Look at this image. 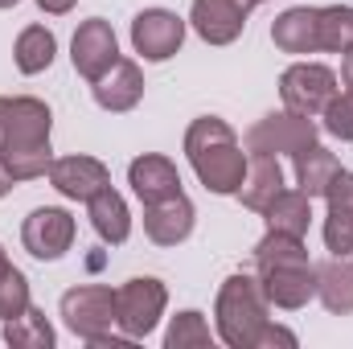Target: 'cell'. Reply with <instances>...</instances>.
Listing matches in <instances>:
<instances>
[{"instance_id": "obj_18", "label": "cell", "mask_w": 353, "mask_h": 349, "mask_svg": "<svg viewBox=\"0 0 353 349\" xmlns=\"http://www.w3.org/2000/svg\"><path fill=\"white\" fill-rule=\"evenodd\" d=\"M283 169H279V157H267V152H247V177H243V189L234 193L247 210L263 214L267 206L283 193Z\"/></svg>"}, {"instance_id": "obj_5", "label": "cell", "mask_w": 353, "mask_h": 349, "mask_svg": "<svg viewBox=\"0 0 353 349\" xmlns=\"http://www.w3.org/2000/svg\"><path fill=\"white\" fill-rule=\"evenodd\" d=\"M58 312L66 321V329L83 341H94L103 333H111V325H119V308H115V292L107 283H83V288H70L62 292L58 300Z\"/></svg>"}, {"instance_id": "obj_1", "label": "cell", "mask_w": 353, "mask_h": 349, "mask_svg": "<svg viewBox=\"0 0 353 349\" xmlns=\"http://www.w3.org/2000/svg\"><path fill=\"white\" fill-rule=\"evenodd\" d=\"M50 132H54V111L41 99H33V94L8 99L4 136H0V165L8 169L17 185L50 173V165H54Z\"/></svg>"}, {"instance_id": "obj_24", "label": "cell", "mask_w": 353, "mask_h": 349, "mask_svg": "<svg viewBox=\"0 0 353 349\" xmlns=\"http://www.w3.org/2000/svg\"><path fill=\"white\" fill-rule=\"evenodd\" d=\"M54 325L46 321V312L41 308H25V312H17L12 321H4V346L12 349H54Z\"/></svg>"}, {"instance_id": "obj_3", "label": "cell", "mask_w": 353, "mask_h": 349, "mask_svg": "<svg viewBox=\"0 0 353 349\" xmlns=\"http://www.w3.org/2000/svg\"><path fill=\"white\" fill-rule=\"evenodd\" d=\"M267 296L259 288V275L251 271H234L222 279L218 300H214V317H218V337L230 349H259V333L267 329Z\"/></svg>"}, {"instance_id": "obj_10", "label": "cell", "mask_w": 353, "mask_h": 349, "mask_svg": "<svg viewBox=\"0 0 353 349\" xmlns=\"http://www.w3.org/2000/svg\"><path fill=\"white\" fill-rule=\"evenodd\" d=\"M263 0H193L189 8V25L205 46H230L243 37L247 17L259 8Z\"/></svg>"}, {"instance_id": "obj_31", "label": "cell", "mask_w": 353, "mask_h": 349, "mask_svg": "<svg viewBox=\"0 0 353 349\" xmlns=\"http://www.w3.org/2000/svg\"><path fill=\"white\" fill-rule=\"evenodd\" d=\"M267 346H283V349H296L300 341H296V333L292 329H283V325H275V321H267V329L259 333V349Z\"/></svg>"}, {"instance_id": "obj_2", "label": "cell", "mask_w": 353, "mask_h": 349, "mask_svg": "<svg viewBox=\"0 0 353 349\" xmlns=\"http://www.w3.org/2000/svg\"><path fill=\"white\" fill-rule=\"evenodd\" d=\"M185 157L193 165L197 181L218 193V197H234L243 189L247 177V152L243 140L234 136V128L218 115H197L185 132Z\"/></svg>"}, {"instance_id": "obj_27", "label": "cell", "mask_w": 353, "mask_h": 349, "mask_svg": "<svg viewBox=\"0 0 353 349\" xmlns=\"http://www.w3.org/2000/svg\"><path fill=\"white\" fill-rule=\"evenodd\" d=\"M321 128H325L333 140L353 144V94L350 90H337V94L329 99V107L321 111Z\"/></svg>"}, {"instance_id": "obj_20", "label": "cell", "mask_w": 353, "mask_h": 349, "mask_svg": "<svg viewBox=\"0 0 353 349\" xmlns=\"http://www.w3.org/2000/svg\"><path fill=\"white\" fill-rule=\"evenodd\" d=\"M87 218H90V226H94V235H99L103 243H111V247L128 243V235H132V210H128V201H123L111 185L99 189L87 201Z\"/></svg>"}, {"instance_id": "obj_29", "label": "cell", "mask_w": 353, "mask_h": 349, "mask_svg": "<svg viewBox=\"0 0 353 349\" xmlns=\"http://www.w3.org/2000/svg\"><path fill=\"white\" fill-rule=\"evenodd\" d=\"M325 247L333 255H353V214H325Z\"/></svg>"}, {"instance_id": "obj_15", "label": "cell", "mask_w": 353, "mask_h": 349, "mask_svg": "<svg viewBox=\"0 0 353 349\" xmlns=\"http://www.w3.org/2000/svg\"><path fill=\"white\" fill-rule=\"evenodd\" d=\"M128 185H132V193H136L144 206H157V201L181 193V173H176V165L169 157L144 152V157H136V161L128 165Z\"/></svg>"}, {"instance_id": "obj_21", "label": "cell", "mask_w": 353, "mask_h": 349, "mask_svg": "<svg viewBox=\"0 0 353 349\" xmlns=\"http://www.w3.org/2000/svg\"><path fill=\"white\" fill-rule=\"evenodd\" d=\"M263 222H267V230H275V235L304 239L308 226H312V197L300 193V189H283L263 210Z\"/></svg>"}, {"instance_id": "obj_23", "label": "cell", "mask_w": 353, "mask_h": 349, "mask_svg": "<svg viewBox=\"0 0 353 349\" xmlns=\"http://www.w3.org/2000/svg\"><path fill=\"white\" fill-rule=\"evenodd\" d=\"M58 58V37L46 29V25H25L17 33V46H12V62L21 74H41L50 70Z\"/></svg>"}, {"instance_id": "obj_34", "label": "cell", "mask_w": 353, "mask_h": 349, "mask_svg": "<svg viewBox=\"0 0 353 349\" xmlns=\"http://www.w3.org/2000/svg\"><path fill=\"white\" fill-rule=\"evenodd\" d=\"M12 185H17V181H12V177H8V169L0 165V197H8V193H12Z\"/></svg>"}, {"instance_id": "obj_7", "label": "cell", "mask_w": 353, "mask_h": 349, "mask_svg": "<svg viewBox=\"0 0 353 349\" xmlns=\"http://www.w3.org/2000/svg\"><path fill=\"white\" fill-rule=\"evenodd\" d=\"M337 74L321 62H296L279 74V99L288 111L296 115H308V119H321V111L329 107V99L337 94Z\"/></svg>"}, {"instance_id": "obj_17", "label": "cell", "mask_w": 353, "mask_h": 349, "mask_svg": "<svg viewBox=\"0 0 353 349\" xmlns=\"http://www.w3.org/2000/svg\"><path fill=\"white\" fill-rule=\"evenodd\" d=\"M271 41L283 54H321V21H316V8H308V4L283 8L271 21Z\"/></svg>"}, {"instance_id": "obj_8", "label": "cell", "mask_w": 353, "mask_h": 349, "mask_svg": "<svg viewBox=\"0 0 353 349\" xmlns=\"http://www.w3.org/2000/svg\"><path fill=\"white\" fill-rule=\"evenodd\" d=\"M255 275H259V288H263L271 308L296 312V308H304L316 296V267H312V259H279V263H267V267H255Z\"/></svg>"}, {"instance_id": "obj_12", "label": "cell", "mask_w": 353, "mask_h": 349, "mask_svg": "<svg viewBox=\"0 0 353 349\" xmlns=\"http://www.w3.org/2000/svg\"><path fill=\"white\" fill-rule=\"evenodd\" d=\"M70 62L74 70L87 79V83H99L115 62H119V41H115V29L111 21L103 17H90L74 29V41H70Z\"/></svg>"}, {"instance_id": "obj_16", "label": "cell", "mask_w": 353, "mask_h": 349, "mask_svg": "<svg viewBox=\"0 0 353 349\" xmlns=\"http://www.w3.org/2000/svg\"><path fill=\"white\" fill-rule=\"evenodd\" d=\"M90 94H94V103H99L103 111L123 115V111H132V107L144 99V74H140V66H136L132 58H119L99 83H90Z\"/></svg>"}, {"instance_id": "obj_33", "label": "cell", "mask_w": 353, "mask_h": 349, "mask_svg": "<svg viewBox=\"0 0 353 349\" xmlns=\"http://www.w3.org/2000/svg\"><path fill=\"white\" fill-rule=\"evenodd\" d=\"M341 87L353 94V50L350 54H341Z\"/></svg>"}, {"instance_id": "obj_30", "label": "cell", "mask_w": 353, "mask_h": 349, "mask_svg": "<svg viewBox=\"0 0 353 349\" xmlns=\"http://www.w3.org/2000/svg\"><path fill=\"white\" fill-rule=\"evenodd\" d=\"M325 201H329V210H337V214H353V173L350 169H341V173L333 177Z\"/></svg>"}, {"instance_id": "obj_6", "label": "cell", "mask_w": 353, "mask_h": 349, "mask_svg": "<svg viewBox=\"0 0 353 349\" xmlns=\"http://www.w3.org/2000/svg\"><path fill=\"white\" fill-rule=\"evenodd\" d=\"M165 304H169V292L157 275H136L128 279L123 288H115V308H119V329L123 337L132 341H144L161 317H165Z\"/></svg>"}, {"instance_id": "obj_32", "label": "cell", "mask_w": 353, "mask_h": 349, "mask_svg": "<svg viewBox=\"0 0 353 349\" xmlns=\"http://www.w3.org/2000/svg\"><path fill=\"white\" fill-rule=\"evenodd\" d=\"M74 4H79V0H37V8H41V12H50V17H66Z\"/></svg>"}, {"instance_id": "obj_9", "label": "cell", "mask_w": 353, "mask_h": 349, "mask_svg": "<svg viewBox=\"0 0 353 349\" xmlns=\"http://www.w3.org/2000/svg\"><path fill=\"white\" fill-rule=\"evenodd\" d=\"M74 235H79V226H74V218H70L62 206H37V210L21 222V243H25V251L41 263L62 259V255L74 247Z\"/></svg>"}, {"instance_id": "obj_25", "label": "cell", "mask_w": 353, "mask_h": 349, "mask_svg": "<svg viewBox=\"0 0 353 349\" xmlns=\"http://www.w3.org/2000/svg\"><path fill=\"white\" fill-rule=\"evenodd\" d=\"M316 21H321V50L325 54H350L353 50V8L325 4V8H316Z\"/></svg>"}, {"instance_id": "obj_4", "label": "cell", "mask_w": 353, "mask_h": 349, "mask_svg": "<svg viewBox=\"0 0 353 349\" xmlns=\"http://www.w3.org/2000/svg\"><path fill=\"white\" fill-rule=\"evenodd\" d=\"M316 132L321 123L308 119V115H296V111H271L263 119H255L247 128V140L243 148L247 152H267V157H296L304 152L308 144H316Z\"/></svg>"}, {"instance_id": "obj_28", "label": "cell", "mask_w": 353, "mask_h": 349, "mask_svg": "<svg viewBox=\"0 0 353 349\" xmlns=\"http://www.w3.org/2000/svg\"><path fill=\"white\" fill-rule=\"evenodd\" d=\"M25 308H29V279H25V271L4 267V271H0V325L12 321V317L25 312Z\"/></svg>"}, {"instance_id": "obj_11", "label": "cell", "mask_w": 353, "mask_h": 349, "mask_svg": "<svg viewBox=\"0 0 353 349\" xmlns=\"http://www.w3.org/2000/svg\"><path fill=\"white\" fill-rule=\"evenodd\" d=\"M132 46L144 62H169L185 46V17L173 8H144L132 21Z\"/></svg>"}, {"instance_id": "obj_19", "label": "cell", "mask_w": 353, "mask_h": 349, "mask_svg": "<svg viewBox=\"0 0 353 349\" xmlns=\"http://www.w3.org/2000/svg\"><path fill=\"white\" fill-rule=\"evenodd\" d=\"M316 267V300L333 312V317H350L353 312V255H329Z\"/></svg>"}, {"instance_id": "obj_22", "label": "cell", "mask_w": 353, "mask_h": 349, "mask_svg": "<svg viewBox=\"0 0 353 349\" xmlns=\"http://www.w3.org/2000/svg\"><path fill=\"white\" fill-rule=\"evenodd\" d=\"M292 169H296V185H300V193H308V197H325L329 185H333V177L341 173V161H337L329 148L308 144L304 152L292 157Z\"/></svg>"}, {"instance_id": "obj_26", "label": "cell", "mask_w": 353, "mask_h": 349, "mask_svg": "<svg viewBox=\"0 0 353 349\" xmlns=\"http://www.w3.org/2000/svg\"><path fill=\"white\" fill-rule=\"evenodd\" d=\"M205 346H214V333H210V325L197 308H185L169 321L165 349H205Z\"/></svg>"}, {"instance_id": "obj_14", "label": "cell", "mask_w": 353, "mask_h": 349, "mask_svg": "<svg viewBox=\"0 0 353 349\" xmlns=\"http://www.w3.org/2000/svg\"><path fill=\"white\" fill-rule=\"evenodd\" d=\"M193 218H197L193 201L185 193H173V197H165L157 206H144V235L157 247H176V243H185L193 235Z\"/></svg>"}, {"instance_id": "obj_35", "label": "cell", "mask_w": 353, "mask_h": 349, "mask_svg": "<svg viewBox=\"0 0 353 349\" xmlns=\"http://www.w3.org/2000/svg\"><path fill=\"white\" fill-rule=\"evenodd\" d=\"M4 267H12V263H8V255H4V247H0V271H4Z\"/></svg>"}, {"instance_id": "obj_13", "label": "cell", "mask_w": 353, "mask_h": 349, "mask_svg": "<svg viewBox=\"0 0 353 349\" xmlns=\"http://www.w3.org/2000/svg\"><path fill=\"white\" fill-rule=\"evenodd\" d=\"M46 177H50V185H54L62 197H70V201H90L99 189L111 185V173H107V165H103L99 157H62V161L50 165Z\"/></svg>"}, {"instance_id": "obj_36", "label": "cell", "mask_w": 353, "mask_h": 349, "mask_svg": "<svg viewBox=\"0 0 353 349\" xmlns=\"http://www.w3.org/2000/svg\"><path fill=\"white\" fill-rule=\"evenodd\" d=\"M17 4H21V0H0V8H17Z\"/></svg>"}]
</instances>
